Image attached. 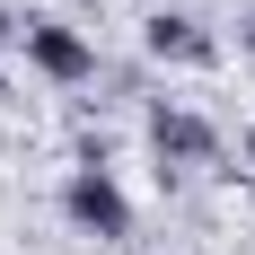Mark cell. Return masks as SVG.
<instances>
[{"mask_svg":"<svg viewBox=\"0 0 255 255\" xmlns=\"http://www.w3.org/2000/svg\"><path fill=\"white\" fill-rule=\"evenodd\" d=\"M150 158H158V176H229V141H220V124L211 115H194V106H150Z\"/></svg>","mask_w":255,"mask_h":255,"instance_id":"6da1fadb","label":"cell"},{"mask_svg":"<svg viewBox=\"0 0 255 255\" xmlns=\"http://www.w3.org/2000/svg\"><path fill=\"white\" fill-rule=\"evenodd\" d=\"M62 211H71L79 238H132V194L115 185V167H106V158H88V167H71V176H62Z\"/></svg>","mask_w":255,"mask_h":255,"instance_id":"7a4b0ae2","label":"cell"},{"mask_svg":"<svg viewBox=\"0 0 255 255\" xmlns=\"http://www.w3.org/2000/svg\"><path fill=\"white\" fill-rule=\"evenodd\" d=\"M18 53H26V62L53 79V88H88V79H97V44H88L71 18H26Z\"/></svg>","mask_w":255,"mask_h":255,"instance_id":"3957f363","label":"cell"},{"mask_svg":"<svg viewBox=\"0 0 255 255\" xmlns=\"http://www.w3.org/2000/svg\"><path fill=\"white\" fill-rule=\"evenodd\" d=\"M141 53L167 62V71H211V62H220V35H211L194 9H150V18H141Z\"/></svg>","mask_w":255,"mask_h":255,"instance_id":"277c9868","label":"cell"},{"mask_svg":"<svg viewBox=\"0 0 255 255\" xmlns=\"http://www.w3.org/2000/svg\"><path fill=\"white\" fill-rule=\"evenodd\" d=\"M229 176H247V185H255V124H238V167H229Z\"/></svg>","mask_w":255,"mask_h":255,"instance_id":"5b68a950","label":"cell"},{"mask_svg":"<svg viewBox=\"0 0 255 255\" xmlns=\"http://www.w3.org/2000/svg\"><path fill=\"white\" fill-rule=\"evenodd\" d=\"M238 44H247V53H255V9H247V18H238Z\"/></svg>","mask_w":255,"mask_h":255,"instance_id":"8992f818","label":"cell"},{"mask_svg":"<svg viewBox=\"0 0 255 255\" xmlns=\"http://www.w3.org/2000/svg\"><path fill=\"white\" fill-rule=\"evenodd\" d=\"M0 106H9V71H0Z\"/></svg>","mask_w":255,"mask_h":255,"instance_id":"52a82bcc","label":"cell"}]
</instances>
